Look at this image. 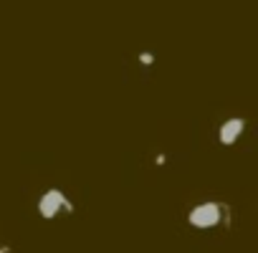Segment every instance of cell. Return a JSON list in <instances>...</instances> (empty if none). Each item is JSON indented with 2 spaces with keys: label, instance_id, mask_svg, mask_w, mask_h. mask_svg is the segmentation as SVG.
<instances>
[{
  "label": "cell",
  "instance_id": "8992f818",
  "mask_svg": "<svg viewBox=\"0 0 258 253\" xmlns=\"http://www.w3.org/2000/svg\"><path fill=\"white\" fill-rule=\"evenodd\" d=\"M0 253H11V250H8V248H0Z\"/></svg>",
  "mask_w": 258,
  "mask_h": 253
},
{
  "label": "cell",
  "instance_id": "6da1fadb",
  "mask_svg": "<svg viewBox=\"0 0 258 253\" xmlns=\"http://www.w3.org/2000/svg\"><path fill=\"white\" fill-rule=\"evenodd\" d=\"M187 220H190L192 228H213L220 220L228 223L230 218H228V208L223 203H200V205H195L190 210Z\"/></svg>",
  "mask_w": 258,
  "mask_h": 253
},
{
  "label": "cell",
  "instance_id": "5b68a950",
  "mask_svg": "<svg viewBox=\"0 0 258 253\" xmlns=\"http://www.w3.org/2000/svg\"><path fill=\"white\" fill-rule=\"evenodd\" d=\"M165 160H167L165 155H157V157H155V162H157V165H165Z\"/></svg>",
  "mask_w": 258,
  "mask_h": 253
},
{
  "label": "cell",
  "instance_id": "277c9868",
  "mask_svg": "<svg viewBox=\"0 0 258 253\" xmlns=\"http://www.w3.org/2000/svg\"><path fill=\"white\" fill-rule=\"evenodd\" d=\"M140 61H142V64H147V66H150V64H155V56H152V53H150V51H142V53H140Z\"/></svg>",
  "mask_w": 258,
  "mask_h": 253
},
{
  "label": "cell",
  "instance_id": "3957f363",
  "mask_svg": "<svg viewBox=\"0 0 258 253\" xmlns=\"http://www.w3.org/2000/svg\"><path fill=\"white\" fill-rule=\"evenodd\" d=\"M243 130H245V119H240V116H230L228 121L220 124V132H218L220 145H235V142L240 140Z\"/></svg>",
  "mask_w": 258,
  "mask_h": 253
},
{
  "label": "cell",
  "instance_id": "7a4b0ae2",
  "mask_svg": "<svg viewBox=\"0 0 258 253\" xmlns=\"http://www.w3.org/2000/svg\"><path fill=\"white\" fill-rule=\"evenodd\" d=\"M61 208H63L66 213H74V205L66 200L63 190H58V187H51V190H46V193H43V198L38 200V213H41L46 220L56 218V215L61 213Z\"/></svg>",
  "mask_w": 258,
  "mask_h": 253
}]
</instances>
